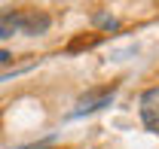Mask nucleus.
I'll use <instances>...</instances> for the list:
<instances>
[{
	"mask_svg": "<svg viewBox=\"0 0 159 149\" xmlns=\"http://www.w3.org/2000/svg\"><path fill=\"white\" fill-rule=\"evenodd\" d=\"M12 34H25V12L3 9L0 12V40L12 37Z\"/></svg>",
	"mask_w": 159,
	"mask_h": 149,
	"instance_id": "obj_3",
	"label": "nucleus"
},
{
	"mask_svg": "<svg viewBox=\"0 0 159 149\" xmlns=\"http://www.w3.org/2000/svg\"><path fill=\"white\" fill-rule=\"evenodd\" d=\"M95 24H98V28H104V31H116V28H119V21L110 19V15H95Z\"/></svg>",
	"mask_w": 159,
	"mask_h": 149,
	"instance_id": "obj_5",
	"label": "nucleus"
},
{
	"mask_svg": "<svg viewBox=\"0 0 159 149\" xmlns=\"http://www.w3.org/2000/svg\"><path fill=\"white\" fill-rule=\"evenodd\" d=\"M113 94H116V88L110 85V88H98V92H89V94H83L77 100V110L70 113L74 119L77 116H86V113H95V110H101V107H107L110 100H113Z\"/></svg>",
	"mask_w": 159,
	"mask_h": 149,
	"instance_id": "obj_2",
	"label": "nucleus"
},
{
	"mask_svg": "<svg viewBox=\"0 0 159 149\" xmlns=\"http://www.w3.org/2000/svg\"><path fill=\"white\" fill-rule=\"evenodd\" d=\"M9 61H12V55H9L6 49H0V64H9Z\"/></svg>",
	"mask_w": 159,
	"mask_h": 149,
	"instance_id": "obj_6",
	"label": "nucleus"
},
{
	"mask_svg": "<svg viewBox=\"0 0 159 149\" xmlns=\"http://www.w3.org/2000/svg\"><path fill=\"white\" fill-rule=\"evenodd\" d=\"M138 113H141L144 128L153 131V134H159V85H156V88H147V92L141 94Z\"/></svg>",
	"mask_w": 159,
	"mask_h": 149,
	"instance_id": "obj_1",
	"label": "nucleus"
},
{
	"mask_svg": "<svg viewBox=\"0 0 159 149\" xmlns=\"http://www.w3.org/2000/svg\"><path fill=\"white\" fill-rule=\"evenodd\" d=\"M49 24H52V19H49L46 12H37V9L25 12V34H31V37H37V34H43V31H46Z\"/></svg>",
	"mask_w": 159,
	"mask_h": 149,
	"instance_id": "obj_4",
	"label": "nucleus"
},
{
	"mask_svg": "<svg viewBox=\"0 0 159 149\" xmlns=\"http://www.w3.org/2000/svg\"><path fill=\"white\" fill-rule=\"evenodd\" d=\"M49 146V140H43V143H31V146H21V149H46Z\"/></svg>",
	"mask_w": 159,
	"mask_h": 149,
	"instance_id": "obj_7",
	"label": "nucleus"
}]
</instances>
